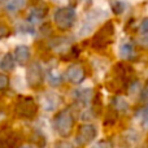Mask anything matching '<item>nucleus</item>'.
Instances as JSON below:
<instances>
[{"mask_svg": "<svg viewBox=\"0 0 148 148\" xmlns=\"http://www.w3.org/2000/svg\"><path fill=\"white\" fill-rule=\"evenodd\" d=\"M53 127L55 131L61 138H68L72 134L74 127V117L72 110L68 109V108L60 110L56 117L53 118Z\"/></svg>", "mask_w": 148, "mask_h": 148, "instance_id": "3", "label": "nucleus"}, {"mask_svg": "<svg viewBox=\"0 0 148 148\" xmlns=\"http://www.w3.org/2000/svg\"><path fill=\"white\" fill-rule=\"evenodd\" d=\"M47 10H48V8H47L46 5H36V7H33L27 14V22L33 25V23H36L38 21H42L46 17Z\"/></svg>", "mask_w": 148, "mask_h": 148, "instance_id": "14", "label": "nucleus"}, {"mask_svg": "<svg viewBox=\"0 0 148 148\" xmlns=\"http://www.w3.org/2000/svg\"><path fill=\"white\" fill-rule=\"evenodd\" d=\"M8 84H9V79H8V77L5 75V74H0V90L7 88Z\"/></svg>", "mask_w": 148, "mask_h": 148, "instance_id": "25", "label": "nucleus"}, {"mask_svg": "<svg viewBox=\"0 0 148 148\" xmlns=\"http://www.w3.org/2000/svg\"><path fill=\"white\" fill-rule=\"evenodd\" d=\"M78 56H79V48L77 46H72L66 51V55H62L64 60H73V59H77Z\"/></svg>", "mask_w": 148, "mask_h": 148, "instance_id": "22", "label": "nucleus"}, {"mask_svg": "<svg viewBox=\"0 0 148 148\" xmlns=\"http://www.w3.org/2000/svg\"><path fill=\"white\" fill-rule=\"evenodd\" d=\"M107 17V13L103 12V10H90L86 14L83 22H82V26L79 29L78 36H86L88 33H91L96 25L100 22L101 20Z\"/></svg>", "mask_w": 148, "mask_h": 148, "instance_id": "5", "label": "nucleus"}, {"mask_svg": "<svg viewBox=\"0 0 148 148\" xmlns=\"http://www.w3.org/2000/svg\"><path fill=\"white\" fill-rule=\"evenodd\" d=\"M44 79L43 68L38 61H34L29 64L27 69H26V82L31 88H38L42 86Z\"/></svg>", "mask_w": 148, "mask_h": 148, "instance_id": "6", "label": "nucleus"}, {"mask_svg": "<svg viewBox=\"0 0 148 148\" xmlns=\"http://www.w3.org/2000/svg\"><path fill=\"white\" fill-rule=\"evenodd\" d=\"M65 78L73 84H81L86 79V70L83 65L81 64H72L68 66L65 72Z\"/></svg>", "mask_w": 148, "mask_h": 148, "instance_id": "9", "label": "nucleus"}, {"mask_svg": "<svg viewBox=\"0 0 148 148\" xmlns=\"http://www.w3.org/2000/svg\"><path fill=\"white\" fill-rule=\"evenodd\" d=\"M16 66L14 57L12 53H5L0 60V70L3 72H12Z\"/></svg>", "mask_w": 148, "mask_h": 148, "instance_id": "16", "label": "nucleus"}, {"mask_svg": "<svg viewBox=\"0 0 148 148\" xmlns=\"http://www.w3.org/2000/svg\"><path fill=\"white\" fill-rule=\"evenodd\" d=\"M46 77H47V82H48L51 86H53V87L61 86V83H62V75L59 72H57V70L49 69L48 72H47Z\"/></svg>", "mask_w": 148, "mask_h": 148, "instance_id": "17", "label": "nucleus"}, {"mask_svg": "<svg viewBox=\"0 0 148 148\" xmlns=\"http://www.w3.org/2000/svg\"><path fill=\"white\" fill-rule=\"evenodd\" d=\"M70 43H72V38H68V36H57L53 38L52 40H49L48 46L51 47L53 51L59 52L61 55H65L66 51L70 48Z\"/></svg>", "mask_w": 148, "mask_h": 148, "instance_id": "12", "label": "nucleus"}, {"mask_svg": "<svg viewBox=\"0 0 148 148\" xmlns=\"http://www.w3.org/2000/svg\"><path fill=\"white\" fill-rule=\"evenodd\" d=\"M60 103H61V99H60V96L57 94H55V92H44L43 96H42V100H40L42 107H43V109L47 110V112H53V110H56Z\"/></svg>", "mask_w": 148, "mask_h": 148, "instance_id": "10", "label": "nucleus"}, {"mask_svg": "<svg viewBox=\"0 0 148 148\" xmlns=\"http://www.w3.org/2000/svg\"><path fill=\"white\" fill-rule=\"evenodd\" d=\"M109 7L114 14H122L126 9V4L121 0H109Z\"/></svg>", "mask_w": 148, "mask_h": 148, "instance_id": "20", "label": "nucleus"}, {"mask_svg": "<svg viewBox=\"0 0 148 148\" xmlns=\"http://www.w3.org/2000/svg\"><path fill=\"white\" fill-rule=\"evenodd\" d=\"M13 57H14V61L17 62L18 65H26L29 62L31 57V51L27 46L25 44H20L14 48V52H13Z\"/></svg>", "mask_w": 148, "mask_h": 148, "instance_id": "13", "label": "nucleus"}, {"mask_svg": "<svg viewBox=\"0 0 148 148\" xmlns=\"http://www.w3.org/2000/svg\"><path fill=\"white\" fill-rule=\"evenodd\" d=\"M112 108L117 110L118 113H126L129 110V103L123 96L117 95L112 100Z\"/></svg>", "mask_w": 148, "mask_h": 148, "instance_id": "15", "label": "nucleus"}, {"mask_svg": "<svg viewBox=\"0 0 148 148\" xmlns=\"http://www.w3.org/2000/svg\"><path fill=\"white\" fill-rule=\"evenodd\" d=\"M114 34L116 29L113 21H107L94 34L91 39V47L96 51H103V49L108 48L114 40Z\"/></svg>", "mask_w": 148, "mask_h": 148, "instance_id": "1", "label": "nucleus"}, {"mask_svg": "<svg viewBox=\"0 0 148 148\" xmlns=\"http://www.w3.org/2000/svg\"><path fill=\"white\" fill-rule=\"evenodd\" d=\"M92 148H112V146H110L108 142H105V140H101V142H99V143L96 144L95 147H92Z\"/></svg>", "mask_w": 148, "mask_h": 148, "instance_id": "27", "label": "nucleus"}, {"mask_svg": "<svg viewBox=\"0 0 148 148\" xmlns=\"http://www.w3.org/2000/svg\"><path fill=\"white\" fill-rule=\"evenodd\" d=\"M55 148H73V146L69 143V142L61 140V142H57V143L55 144Z\"/></svg>", "mask_w": 148, "mask_h": 148, "instance_id": "26", "label": "nucleus"}, {"mask_svg": "<svg viewBox=\"0 0 148 148\" xmlns=\"http://www.w3.org/2000/svg\"><path fill=\"white\" fill-rule=\"evenodd\" d=\"M117 120H118V112L110 107L109 109H108L107 116H105V118H104V125L105 126H112L117 122Z\"/></svg>", "mask_w": 148, "mask_h": 148, "instance_id": "21", "label": "nucleus"}, {"mask_svg": "<svg viewBox=\"0 0 148 148\" xmlns=\"http://www.w3.org/2000/svg\"><path fill=\"white\" fill-rule=\"evenodd\" d=\"M96 136H97V129L92 123H84V125L79 126L78 131H77L75 142L81 147L88 146L96 139Z\"/></svg>", "mask_w": 148, "mask_h": 148, "instance_id": "7", "label": "nucleus"}, {"mask_svg": "<svg viewBox=\"0 0 148 148\" xmlns=\"http://www.w3.org/2000/svg\"><path fill=\"white\" fill-rule=\"evenodd\" d=\"M77 20V12L73 7H60L53 13V22L57 29L68 31L74 26Z\"/></svg>", "mask_w": 148, "mask_h": 148, "instance_id": "2", "label": "nucleus"}, {"mask_svg": "<svg viewBox=\"0 0 148 148\" xmlns=\"http://www.w3.org/2000/svg\"><path fill=\"white\" fill-rule=\"evenodd\" d=\"M14 113L21 118H34L38 113V103L30 96H20L14 104Z\"/></svg>", "mask_w": 148, "mask_h": 148, "instance_id": "4", "label": "nucleus"}, {"mask_svg": "<svg viewBox=\"0 0 148 148\" xmlns=\"http://www.w3.org/2000/svg\"><path fill=\"white\" fill-rule=\"evenodd\" d=\"M139 33L140 35L143 34H148V17H144L140 21V25H139Z\"/></svg>", "mask_w": 148, "mask_h": 148, "instance_id": "24", "label": "nucleus"}, {"mask_svg": "<svg viewBox=\"0 0 148 148\" xmlns=\"http://www.w3.org/2000/svg\"><path fill=\"white\" fill-rule=\"evenodd\" d=\"M113 73H114L116 81L118 83L123 84V86H127L133 82V77H134V69L130 64H126V62H118L116 64L114 69H113Z\"/></svg>", "mask_w": 148, "mask_h": 148, "instance_id": "8", "label": "nucleus"}, {"mask_svg": "<svg viewBox=\"0 0 148 148\" xmlns=\"http://www.w3.org/2000/svg\"><path fill=\"white\" fill-rule=\"evenodd\" d=\"M73 97L81 107H88L94 97V91L92 88H77L73 91Z\"/></svg>", "mask_w": 148, "mask_h": 148, "instance_id": "11", "label": "nucleus"}, {"mask_svg": "<svg viewBox=\"0 0 148 148\" xmlns=\"http://www.w3.org/2000/svg\"><path fill=\"white\" fill-rule=\"evenodd\" d=\"M26 3H27V0H9V1L7 3V5H5V9H7L8 12L16 13V12H18V10H21L22 8H25Z\"/></svg>", "mask_w": 148, "mask_h": 148, "instance_id": "19", "label": "nucleus"}, {"mask_svg": "<svg viewBox=\"0 0 148 148\" xmlns=\"http://www.w3.org/2000/svg\"><path fill=\"white\" fill-rule=\"evenodd\" d=\"M120 55L126 60H131L135 57V49L131 43H123L120 47Z\"/></svg>", "mask_w": 148, "mask_h": 148, "instance_id": "18", "label": "nucleus"}, {"mask_svg": "<svg viewBox=\"0 0 148 148\" xmlns=\"http://www.w3.org/2000/svg\"><path fill=\"white\" fill-rule=\"evenodd\" d=\"M139 43H140L142 46H144V47H148V34H143V35L140 36Z\"/></svg>", "mask_w": 148, "mask_h": 148, "instance_id": "28", "label": "nucleus"}, {"mask_svg": "<svg viewBox=\"0 0 148 148\" xmlns=\"http://www.w3.org/2000/svg\"><path fill=\"white\" fill-rule=\"evenodd\" d=\"M18 148H35V147L31 146V144H25V146H21V147H18Z\"/></svg>", "mask_w": 148, "mask_h": 148, "instance_id": "29", "label": "nucleus"}, {"mask_svg": "<svg viewBox=\"0 0 148 148\" xmlns=\"http://www.w3.org/2000/svg\"><path fill=\"white\" fill-rule=\"evenodd\" d=\"M9 34H10L9 27H8V26L5 25L4 22H1V21H0V39L7 38V36L9 35Z\"/></svg>", "mask_w": 148, "mask_h": 148, "instance_id": "23", "label": "nucleus"}]
</instances>
